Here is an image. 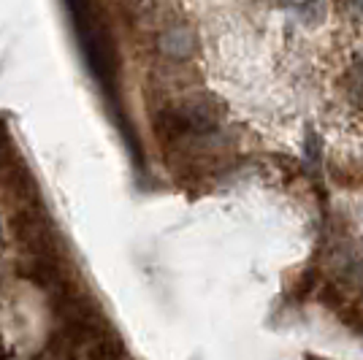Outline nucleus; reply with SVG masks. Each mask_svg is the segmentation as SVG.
<instances>
[{
	"instance_id": "6",
	"label": "nucleus",
	"mask_w": 363,
	"mask_h": 360,
	"mask_svg": "<svg viewBox=\"0 0 363 360\" xmlns=\"http://www.w3.org/2000/svg\"><path fill=\"white\" fill-rule=\"evenodd\" d=\"M306 360H323V358H318V355H306Z\"/></svg>"
},
{
	"instance_id": "3",
	"label": "nucleus",
	"mask_w": 363,
	"mask_h": 360,
	"mask_svg": "<svg viewBox=\"0 0 363 360\" xmlns=\"http://www.w3.org/2000/svg\"><path fill=\"white\" fill-rule=\"evenodd\" d=\"M157 49L171 62H187L198 52V35L187 22H174L157 33Z\"/></svg>"
},
{
	"instance_id": "5",
	"label": "nucleus",
	"mask_w": 363,
	"mask_h": 360,
	"mask_svg": "<svg viewBox=\"0 0 363 360\" xmlns=\"http://www.w3.org/2000/svg\"><path fill=\"white\" fill-rule=\"evenodd\" d=\"M6 358V349H3V344H0V360Z\"/></svg>"
},
{
	"instance_id": "4",
	"label": "nucleus",
	"mask_w": 363,
	"mask_h": 360,
	"mask_svg": "<svg viewBox=\"0 0 363 360\" xmlns=\"http://www.w3.org/2000/svg\"><path fill=\"white\" fill-rule=\"evenodd\" d=\"M19 271L35 282V285L46 290V293H52L55 298L65 293V282H62V271L57 266V257H30V260H25Z\"/></svg>"
},
{
	"instance_id": "2",
	"label": "nucleus",
	"mask_w": 363,
	"mask_h": 360,
	"mask_svg": "<svg viewBox=\"0 0 363 360\" xmlns=\"http://www.w3.org/2000/svg\"><path fill=\"white\" fill-rule=\"evenodd\" d=\"M177 111L182 114V120L187 122V128L193 130V135H209L217 130V125L223 120L225 106L214 98L212 92H190L177 101Z\"/></svg>"
},
{
	"instance_id": "1",
	"label": "nucleus",
	"mask_w": 363,
	"mask_h": 360,
	"mask_svg": "<svg viewBox=\"0 0 363 360\" xmlns=\"http://www.w3.org/2000/svg\"><path fill=\"white\" fill-rule=\"evenodd\" d=\"M14 230L30 257H57L55 230L46 223L41 206H22V211H16Z\"/></svg>"
}]
</instances>
